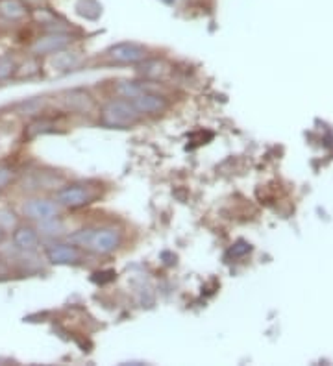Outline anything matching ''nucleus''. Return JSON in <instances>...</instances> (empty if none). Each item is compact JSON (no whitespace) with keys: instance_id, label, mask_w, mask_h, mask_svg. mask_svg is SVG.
Listing matches in <instances>:
<instances>
[{"instance_id":"nucleus-1","label":"nucleus","mask_w":333,"mask_h":366,"mask_svg":"<svg viewBox=\"0 0 333 366\" xmlns=\"http://www.w3.org/2000/svg\"><path fill=\"white\" fill-rule=\"evenodd\" d=\"M141 113L136 107V104L128 98H117V100L106 102L100 109V122L107 128H119L126 130L136 126L141 120Z\"/></svg>"},{"instance_id":"nucleus-2","label":"nucleus","mask_w":333,"mask_h":366,"mask_svg":"<svg viewBox=\"0 0 333 366\" xmlns=\"http://www.w3.org/2000/svg\"><path fill=\"white\" fill-rule=\"evenodd\" d=\"M123 244V231L117 226H102L98 230H91L84 248L96 255L114 254Z\"/></svg>"},{"instance_id":"nucleus-3","label":"nucleus","mask_w":333,"mask_h":366,"mask_svg":"<svg viewBox=\"0 0 333 366\" xmlns=\"http://www.w3.org/2000/svg\"><path fill=\"white\" fill-rule=\"evenodd\" d=\"M96 196H98V192L95 191V187L85 185V183H74V185H67L57 191L56 202L62 208L80 209L95 202Z\"/></svg>"},{"instance_id":"nucleus-4","label":"nucleus","mask_w":333,"mask_h":366,"mask_svg":"<svg viewBox=\"0 0 333 366\" xmlns=\"http://www.w3.org/2000/svg\"><path fill=\"white\" fill-rule=\"evenodd\" d=\"M73 41L74 35L71 32H45L37 39H34V43L30 45V52L34 56H51V54L65 51Z\"/></svg>"},{"instance_id":"nucleus-5","label":"nucleus","mask_w":333,"mask_h":366,"mask_svg":"<svg viewBox=\"0 0 333 366\" xmlns=\"http://www.w3.org/2000/svg\"><path fill=\"white\" fill-rule=\"evenodd\" d=\"M106 57L111 63H119V65H130L132 63L134 65V63L147 62L148 51L137 43H119L106 52Z\"/></svg>"},{"instance_id":"nucleus-6","label":"nucleus","mask_w":333,"mask_h":366,"mask_svg":"<svg viewBox=\"0 0 333 366\" xmlns=\"http://www.w3.org/2000/svg\"><path fill=\"white\" fill-rule=\"evenodd\" d=\"M62 205L56 200L48 198H32L28 202H24L23 213L26 219L37 220V222H46V220L57 219Z\"/></svg>"},{"instance_id":"nucleus-7","label":"nucleus","mask_w":333,"mask_h":366,"mask_svg":"<svg viewBox=\"0 0 333 366\" xmlns=\"http://www.w3.org/2000/svg\"><path fill=\"white\" fill-rule=\"evenodd\" d=\"M132 102L136 104L141 115H159V113L167 111V107H169V98L159 95V93H154V91H145L136 98H132Z\"/></svg>"},{"instance_id":"nucleus-8","label":"nucleus","mask_w":333,"mask_h":366,"mask_svg":"<svg viewBox=\"0 0 333 366\" xmlns=\"http://www.w3.org/2000/svg\"><path fill=\"white\" fill-rule=\"evenodd\" d=\"M46 257L54 265H74L82 259V252L74 244H54L46 250Z\"/></svg>"},{"instance_id":"nucleus-9","label":"nucleus","mask_w":333,"mask_h":366,"mask_svg":"<svg viewBox=\"0 0 333 366\" xmlns=\"http://www.w3.org/2000/svg\"><path fill=\"white\" fill-rule=\"evenodd\" d=\"M30 10L24 0H0V17L10 23H19L30 17Z\"/></svg>"},{"instance_id":"nucleus-10","label":"nucleus","mask_w":333,"mask_h":366,"mask_svg":"<svg viewBox=\"0 0 333 366\" xmlns=\"http://www.w3.org/2000/svg\"><path fill=\"white\" fill-rule=\"evenodd\" d=\"M13 244L23 252H34L39 246V235L30 226H19L17 230L13 231Z\"/></svg>"},{"instance_id":"nucleus-11","label":"nucleus","mask_w":333,"mask_h":366,"mask_svg":"<svg viewBox=\"0 0 333 366\" xmlns=\"http://www.w3.org/2000/svg\"><path fill=\"white\" fill-rule=\"evenodd\" d=\"M76 12H78V15H82V17L95 21V19H98L102 15V6L96 0H78Z\"/></svg>"},{"instance_id":"nucleus-12","label":"nucleus","mask_w":333,"mask_h":366,"mask_svg":"<svg viewBox=\"0 0 333 366\" xmlns=\"http://www.w3.org/2000/svg\"><path fill=\"white\" fill-rule=\"evenodd\" d=\"M17 176L19 172L13 165H8V163L0 165V192L6 191L8 187L17 180Z\"/></svg>"},{"instance_id":"nucleus-13","label":"nucleus","mask_w":333,"mask_h":366,"mask_svg":"<svg viewBox=\"0 0 333 366\" xmlns=\"http://www.w3.org/2000/svg\"><path fill=\"white\" fill-rule=\"evenodd\" d=\"M17 68V63L12 56H0V82L12 78Z\"/></svg>"},{"instance_id":"nucleus-14","label":"nucleus","mask_w":333,"mask_h":366,"mask_svg":"<svg viewBox=\"0 0 333 366\" xmlns=\"http://www.w3.org/2000/svg\"><path fill=\"white\" fill-rule=\"evenodd\" d=\"M15 224H17L15 214H13L12 211H8V209H0V228L6 231V230H12Z\"/></svg>"},{"instance_id":"nucleus-15","label":"nucleus","mask_w":333,"mask_h":366,"mask_svg":"<svg viewBox=\"0 0 333 366\" xmlns=\"http://www.w3.org/2000/svg\"><path fill=\"white\" fill-rule=\"evenodd\" d=\"M4 237H6V231L2 230V228H0V242L4 241Z\"/></svg>"}]
</instances>
